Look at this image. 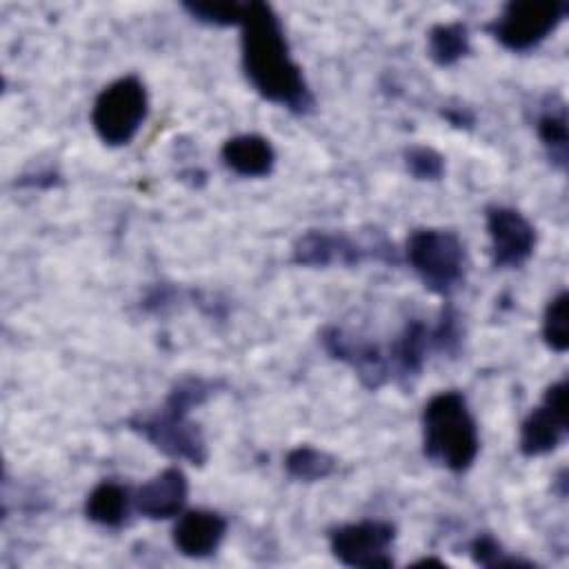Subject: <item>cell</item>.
I'll use <instances>...</instances> for the list:
<instances>
[{"mask_svg": "<svg viewBox=\"0 0 569 569\" xmlns=\"http://www.w3.org/2000/svg\"><path fill=\"white\" fill-rule=\"evenodd\" d=\"M196 20L216 24V27H231V24H242L247 2H236V0H196V2H184L182 4Z\"/></svg>", "mask_w": 569, "mask_h": 569, "instance_id": "obj_21", "label": "cell"}, {"mask_svg": "<svg viewBox=\"0 0 569 569\" xmlns=\"http://www.w3.org/2000/svg\"><path fill=\"white\" fill-rule=\"evenodd\" d=\"M405 253L409 267L431 293L449 296L465 278L467 253L456 231L416 229L407 238Z\"/></svg>", "mask_w": 569, "mask_h": 569, "instance_id": "obj_3", "label": "cell"}, {"mask_svg": "<svg viewBox=\"0 0 569 569\" xmlns=\"http://www.w3.org/2000/svg\"><path fill=\"white\" fill-rule=\"evenodd\" d=\"M471 558L476 565H482V567H531V562L509 558L502 551L500 542L489 533H482L471 542Z\"/></svg>", "mask_w": 569, "mask_h": 569, "instance_id": "obj_23", "label": "cell"}, {"mask_svg": "<svg viewBox=\"0 0 569 569\" xmlns=\"http://www.w3.org/2000/svg\"><path fill=\"white\" fill-rule=\"evenodd\" d=\"M429 351H436L433 329L422 320H409L400 331V336L391 342L387 353L391 376L400 380H409L418 376L425 367Z\"/></svg>", "mask_w": 569, "mask_h": 569, "instance_id": "obj_14", "label": "cell"}, {"mask_svg": "<svg viewBox=\"0 0 569 569\" xmlns=\"http://www.w3.org/2000/svg\"><path fill=\"white\" fill-rule=\"evenodd\" d=\"M396 527L385 520H360L329 531V547L338 562L347 567H391L389 553Z\"/></svg>", "mask_w": 569, "mask_h": 569, "instance_id": "obj_8", "label": "cell"}, {"mask_svg": "<svg viewBox=\"0 0 569 569\" xmlns=\"http://www.w3.org/2000/svg\"><path fill=\"white\" fill-rule=\"evenodd\" d=\"M129 491L113 482L104 480L91 489L84 502V513L91 522L102 527H120L129 516Z\"/></svg>", "mask_w": 569, "mask_h": 569, "instance_id": "obj_17", "label": "cell"}, {"mask_svg": "<svg viewBox=\"0 0 569 569\" xmlns=\"http://www.w3.org/2000/svg\"><path fill=\"white\" fill-rule=\"evenodd\" d=\"M367 258H376L382 262H396V249L385 236H376L373 240L358 242L356 238L340 231H307L293 244V262L302 267H329V264H347L353 267Z\"/></svg>", "mask_w": 569, "mask_h": 569, "instance_id": "obj_7", "label": "cell"}, {"mask_svg": "<svg viewBox=\"0 0 569 569\" xmlns=\"http://www.w3.org/2000/svg\"><path fill=\"white\" fill-rule=\"evenodd\" d=\"M567 431V380L562 378L545 389L542 402L522 420L518 447L522 456H545L562 445Z\"/></svg>", "mask_w": 569, "mask_h": 569, "instance_id": "obj_9", "label": "cell"}, {"mask_svg": "<svg viewBox=\"0 0 569 569\" xmlns=\"http://www.w3.org/2000/svg\"><path fill=\"white\" fill-rule=\"evenodd\" d=\"M445 118L456 124V127H471L473 124V113L469 109H462V107H456V109H447L445 111Z\"/></svg>", "mask_w": 569, "mask_h": 569, "instance_id": "obj_24", "label": "cell"}, {"mask_svg": "<svg viewBox=\"0 0 569 569\" xmlns=\"http://www.w3.org/2000/svg\"><path fill=\"white\" fill-rule=\"evenodd\" d=\"M469 49H471L469 31L462 22H442L429 29L427 53L436 64L440 67L456 64L460 58L469 53Z\"/></svg>", "mask_w": 569, "mask_h": 569, "instance_id": "obj_18", "label": "cell"}, {"mask_svg": "<svg viewBox=\"0 0 569 569\" xmlns=\"http://www.w3.org/2000/svg\"><path fill=\"white\" fill-rule=\"evenodd\" d=\"M542 338L551 351H556V353L567 351V347H569V296H567V291H560L558 296H553L547 302L545 316H542Z\"/></svg>", "mask_w": 569, "mask_h": 569, "instance_id": "obj_20", "label": "cell"}, {"mask_svg": "<svg viewBox=\"0 0 569 569\" xmlns=\"http://www.w3.org/2000/svg\"><path fill=\"white\" fill-rule=\"evenodd\" d=\"M189 409L164 400V405L156 413L131 418L129 425L169 458L187 460L191 465H204L209 456L207 442L200 427L189 418Z\"/></svg>", "mask_w": 569, "mask_h": 569, "instance_id": "obj_6", "label": "cell"}, {"mask_svg": "<svg viewBox=\"0 0 569 569\" xmlns=\"http://www.w3.org/2000/svg\"><path fill=\"white\" fill-rule=\"evenodd\" d=\"M189 482L182 469L167 467L149 478L136 493V509L151 520H167L182 513Z\"/></svg>", "mask_w": 569, "mask_h": 569, "instance_id": "obj_12", "label": "cell"}, {"mask_svg": "<svg viewBox=\"0 0 569 569\" xmlns=\"http://www.w3.org/2000/svg\"><path fill=\"white\" fill-rule=\"evenodd\" d=\"M565 0H513L487 27L489 33L511 51H529L540 44L565 20Z\"/></svg>", "mask_w": 569, "mask_h": 569, "instance_id": "obj_5", "label": "cell"}, {"mask_svg": "<svg viewBox=\"0 0 569 569\" xmlns=\"http://www.w3.org/2000/svg\"><path fill=\"white\" fill-rule=\"evenodd\" d=\"M320 342L329 356L347 362L365 387L378 389L391 378L387 353H382L373 342L362 340L340 327H327Z\"/></svg>", "mask_w": 569, "mask_h": 569, "instance_id": "obj_11", "label": "cell"}, {"mask_svg": "<svg viewBox=\"0 0 569 569\" xmlns=\"http://www.w3.org/2000/svg\"><path fill=\"white\" fill-rule=\"evenodd\" d=\"M284 469L293 480L316 482V480H322V478H327L336 471V458L329 456L322 449L300 445V447H296L287 453Z\"/></svg>", "mask_w": 569, "mask_h": 569, "instance_id": "obj_19", "label": "cell"}, {"mask_svg": "<svg viewBox=\"0 0 569 569\" xmlns=\"http://www.w3.org/2000/svg\"><path fill=\"white\" fill-rule=\"evenodd\" d=\"M147 89L140 78L124 76L107 84L91 109V124L98 138L109 147H122L133 140L147 118Z\"/></svg>", "mask_w": 569, "mask_h": 569, "instance_id": "obj_4", "label": "cell"}, {"mask_svg": "<svg viewBox=\"0 0 569 569\" xmlns=\"http://www.w3.org/2000/svg\"><path fill=\"white\" fill-rule=\"evenodd\" d=\"M220 156L233 173L244 178L269 176L276 164V151L271 142L258 133H240L229 138L222 144Z\"/></svg>", "mask_w": 569, "mask_h": 569, "instance_id": "obj_15", "label": "cell"}, {"mask_svg": "<svg viewBox=\"0 0 569 569\" xmlns=\"http://www.w3.org/2000/svg\"><path fill=\"white\" fill-rule=\"evenodd\" d=\"M242 69L251 87L269 102L293 113H309L313 96L293 62L278 13L267 2H247L242 18Z\"/></svg>", "mask_w": 569, "mask_h": 569, "instance_id": "obj_1", "label": "cell"}, {"mask_svg": "<svg viewBox=\"0 0 569 569\" xmlns=\"http://www.w3.org/2000/svg\"><path fill=\"white\" fill-rule=\"evenodd\" d=\"M407 171L418 180H438L445 173V158L431 147H411L405 151Z\"/></svg>", "mask_w": 569, "mask_h": 569, "instance_id": "obj_22", "label": "cell"}, {"mask_svg": "<svg viewBox=\"0 0 569 569\" xmlns=\"http://www.w3.org/2000/svg\"><path fill=\"white\" fill-rule=\"evenodd\" d=\"M422 449L431 462L453 473H462L473 465L480 436L460 391H440L425 405Z\"/></svg>", "mask_w": 569, "mask_h": 569, "instance_id": "obj_2", "label": "cell"}, {"mask_svg": "<svg viewBox=\"0 0 569 569\" xmlns=\"http://www.w3.org/2000/svg\"><path fill=\"white\" fill-rule=\"evenodd\" d=\"M227 533V520L209 509L184 511L173 527V545L182 556L204 558L211 556Z\"/></svg>", "mask_w": 569, "mask_h": 569, "instance_id": "obj_13", "label": "cell"}, {"mask_svg": "<svg viewBox=\"0 0 569 569\" xmlns=\"http://www.w3.org/2000/svg\"><path fill=\"white\" fill-rule=\"evenodd\" d=\"M491 240V260L496 267H522L536 249L533 224L511 207H489L485 213Z\"/></svg>", "mask_w": 569, "mask_h": 569, "instance_id": "obj_10", "label": "cell"}, {"mask_svg": "<svg viewBox=\"0 0 569 569\" xmlns=\"http://www.w3.org/2000/svg\"><path fill=\"white\" fill-rule=\"evenodd\" d=\"M536 133L551 160L560 171L567 169L569 160V131H567V107L562 98L549 96L536 118Z\"/></svg>", "mask_w": 569, "mask_h": 569, "instance_id": "obj_16", "label": "cell"}]
</instances>
